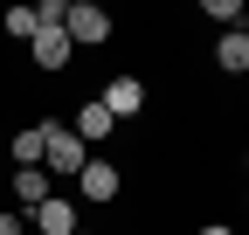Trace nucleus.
<instances>
[{"label": "nucleus", "instance_id": "1", "mask_svg": "<svg viewBox=\"0 0 249 235\" xmlns=\"http://www.w3.org/2000/svg\"><path fill=\"white\" fill-rule=\"evenodd\" d=\"M83 159H90V145L62 125V118H42V173H49V180L70 187L76 173H83Z\"/></svg>", "mask_w": 249, "mask_h": 235}, {"label": "nucleus", "instance_id": "2", "mask_svg": "<svg viewBox=\"0 0 249 235\" xmlns=\"http://www.w3.org/2000/svg\"><path fill=\"white\" fill-rule=\"evenodd\" d=\"M70 187H76V208H111V201L124 194V166L90 152V159H83V173H76Z\"/></svg>", "mask_w": 249, "mask_h": 235}, {"label": "nucleus", "instance_id": "3", "mask_svg": "<svg viewBox=\"0 0 249 235\" xmlns=\"http://www.w3.org/2000/svg\"><path fill=\"white\" fill-rule=\"evenodd\" d=\"M62 35H70V49H104L118 35V21L97 7V0H70V7H62Z\"/></svg>", "mask_w": 249, "mask_h": 235}, {"label": "nucleus", "instance_id": "4", "mask_svg": "<svg viewBox=\"0 0 249 235\" xmlns=\"http://www.w3.org/2000/svg\"><path fill=\"white\" fill-rule=\"evenodd\" d=\"M97 104L111 111V125L124 132V125H132V118L145 111V76H124V69H118V76H104V90H97Z\"/></svg>", "mask_w": 249, "mask_h": 235}, {"label": "nucleus", "instance_id": "5", "mask_svg": "<svg viewBox=\"0 0 249 235\" xmlns=\"http://www.w3.org/2000/svg\"><path fill=\"white\" fill-rule=\"evenodd\" d=\"M28 228H35V235H76V228H83V208H76V194H70V187H55V194L42 201V208L28 215Z\"/></svg>", "mask_w": 249, "mask_h": 235}, {"label": "nucleus", "instance_id": "6", "mask_svg": "<svg viewBox=\"0 0 249 235\" xmlns=\"http://www.w3.org/2000/svg\"><path fill=\"white\" fill-rule=\"evenodd\" d=\"M70 35H62V28H35V42H28V63H35L42 76H62V69H70Z\"/></svg>", "mask_w": 249, "mask_h": 235}, {"label": "nucleus", "instance_id": "7", "mask_svg": "<svg viewBox=\"0 0 249 235\" xmlns=\"http://www.w3.org/2000/svg\"><path fill=\"white\" fill-rule=\"evenodd\" d=\"M49 194H55V180H49L42 166H14V215H35Z\"/></svg>", "mask_w": 249, "mask_h": 235}, {"label": "nucleus", "instance_id": "8", "mask_svg": "<svg viewBox=\"0 0 249 235\" xmlns=\"http://www.w3.org/2000/svg\"><path fill=\"white\" fill-rule=\"evenodd\" d=\"M70 132L83 138V145H104V138H118V125H111V111L90 97V104H76V118H70Z\"/></svg>", "mask_w": 249, "mask_h": 235}, {"label": "nucleus", "instance_id": "9", "mask_svg": "<svg viewBox=\"0 0 249 235\" xmlns=\"http://www.w3.org/2000/svg\"><path fill=\"white\" fill-rule=\"evenodd\" d=\"M214 69L222 76H249V28H235V35L214 42Z\"/></svg>", "mask_w": 249, "mask_h": 235}, {"label": "nucleus", "instance_id": "10", "mask_svg": "<svg viewBox=\"0 0 249 235\" xmlns=\"http://www.w3.org/2000/svg\"><path fill=\"white\" fill-rule=\"evenodd\" d=\"M7 152H14V166H42V125L7 132Z\"/></svg>", "mask_w": 249, "mask_h": 235}, {"label": "nucleus", "instance_id": "11", "mask_svg": "<svg viewBox=\"0 0 249 235\" xmlns=\"http://www.w3.org/2000/svg\"><path fill=\"white\" fill-rule=\"evenodd\" d=\"M201 14H208V21H222V35H235V28L249 21V14H242V0H201Z\"/></svg>", "mask_w": 249, "mask_h": 235}, {"label": "nucleus", "instance_id": "12", "mask_svg": "<svg viewBox=\"0 0 249 235\" xmlns=\"http://www.w3.org/2000/svg\"><path fill=\"white\" fill-rule=\"evenodd\" d=\"M35 28H42L35 7H7V35H14V42H35Z\"/></svg>", "mask_w": 249, "mask_h": 235}, {"label": "nucleus", "instance_id": "13", "mask_svg": "<svg viewBox=\"0 0 249 235\" xmlns=\"http://www.w3.org/2000/svg\"><path fill=\"white\" fill-rule=\"evenodd\" d=\"M0 235H28V215H14V208H0Z\"/></svg>", "mask_w": 249, "mask_h": 235}, {"label": "nucleus", "instance_id": "14", "mask_svg": "<svg viewBox=\"0 0 249 235\" xmlns=\"http://www.w3.org/2000/svg\"><path fill=\"white\" fill-rule=\"evenodd\" d=\"M201 235H235V228H229V221H208V228H201Z\"/></svg>", "mask_w": 249, "mask_h": 235}, {"label": "nucleus", "instance_id": "15", "mask_svg": "<svg viewBox=\"0 0 249 235\" xmlns=\"http://www.w3.org/2000/svg\"><path fill=\"white\" fill-rule=\"evenodd\" d=\"M0 152H7V125H0Z\"/></svg>", "mask_w": 249, "mask_h": 235}, {"label": "nucleus", "instance_id": "16", "mask_svg": "<svg viewBox=\"0 0 249 235\" xmlns=\"http://www.w3.org/2000/svg\"><path fill=\"white\" fill-rule=\"evenodd\" d=\"M76 235H90V228H76Z\"/></svg>", "mask_w": 249, "mask_h": 235}]
</instances>
